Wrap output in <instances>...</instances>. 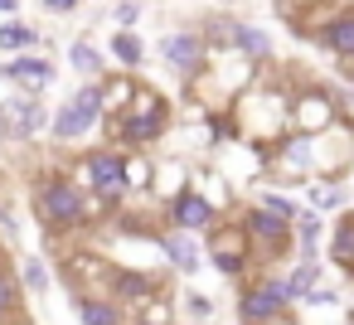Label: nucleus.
<instances>
[{
  "label": "nucleus",
  "mask_w": 354,
  "mask_h": 325,
  "mask_svg": "<svg viewBox=\"0 0 354 325\" xmlns=\"http://www.w3.org/2000/svg\"><path fill=\"white\" fill-rule=\"evenodd\" d=\"M112 291H117V301H151L160 291V281H151L141 272H112Z\"/></svg>",
  "instance_id": "13"
},
{
  "label": "nucleus",
  "mask_w": 354,
  "mask_h": 325,
  "mask_svg": "<svg viewBox=\"0 0 354 325\" xmlns=\"http://www.w3.org/2000/svg\"><path fill=\"white\" fill-rule=\"evenodd\" d=\"M35 209H39V219L49 228H78L93 214L83 189H78V180H68V175H44L35 185Z\"/></svg>",
  "instance_id": "1"
},
{
  "label": "nucleus",
  "mask_w": 354,
  "mask_h": 325,
  "mask_svg": "<svg viewBox=\"0 0 354 325\" xmlns=\"http://www.w3.org/2000/svg\"><path fill=\"white\" fill-rule=\"evenodd\" d=\"M136 325H170V315H165V306H156V310H146Z\"/></svg>",
  "instance_id": "28"
},
{
  "label": "nucleus",
  "mask_w": 354,
  "mask_h": 325,
  "mask_svg": "<svg viewBox=\"0 0 354 325\" xmlns=\"http://www.w3.org/2000/svg\"><path fill=\"white\" fill-rule=\"evenodd\" d=\"M39 127H49L44 107L35 98H15V102H0V131H10V136H35Z\"/></svg>",
  "instance_id": "6"
},
{
  "label": "nucleus",
  "mask_w": 354,
  "mask_h": 325,
  "mask_svg": "<svg viewBox=\"0 0 354 325\" xmlns=\"http://www.w3.org/2000/svg\"><path fill=\"white\" fill-rule=\"evenodd\" d=\"M10 78H20V83H54V64H44V59H15L10 68H6Z\"/></svg>",
  "instance_id": "17"
},
{
  "label": "nucleus",
  "mask_w": 354,
  "mask_h": 325,
  "mask_svg": "<svg viewBox=\"0 0 354 325\" xmlns=\"http://www.w3.org/2000/svg\"><path fill=\"white\" fill-rule=\"evenodd\" d=\"M10 306H15V281H10L6 262H0V310H10Z\"/></svg>",
  "instance_id": "25"
},
{
  "label": "nucleus",
  "mask_w": 354,
  "mask_h": 325,
  "mask_svg": "<svg viewBox=\"0 0 354 325\" xmlns=\"http://www.w3.org/2000/svg\"><path fill=\"white\" fill-rule=\"evenodd\" d=\"M107 131H112L117 141H127V146H146V141H156V136L165 131V102H160L156 93L136 88V98H131V112L112 117V122H107Z\"/></svg>",
  "instance_id": "2"
},
{
  "label": "nucleus",
  "mask_w": 354,
  "mask_h": 325,
  "mask_svg": "<svg viewBox=\"0 0 354 325\" xmlns=\"http://www.w3.org/2000/svg\"><path fill=\"white\" fill-rule=\"evenodd\" d=\"M160 54H165V64H170V68L194 73V68L204 64V39H199V35H170V39L160 44Z\"/></svg>",
  "instance_id": "8"
},
{
  "label": "nucleus",
  "mask_w": 354,
  "mask_h": 325,
  "mask_svg": "<svg viewBox=\"0 0 354 325\" xmlns=\"http://www.w3.org/2000/svg\"><path fill=\"white\" fill-rule=\"evenodd\" d=\"M286 301H291V296H286V281H257V286H248V291H243L238 315H243L248 325L281 320V306H286Z\"/></svg>",
  "instance_id": "4"
},
{
  "label": "nucleus",
  "mask_w": 354,
  "mask_h": 325,
  "mask_svg": "<svg viewBox=\"0 0 354 325\" xmlns=\"http://www.w3.org/2000/svg\"><path fill=\"white\" fill-rule=\"evenodd\" d=\"M78 6V0H44V10H54V15H68Z\"/></svg>",
  "instance_id": "29"
},
{
  "label": "nucleus",
  "mask_w": 354,
  "mask_h": 325,
  "mask_svg": "<svg viewBox=\"0 0 354 325\" xmlns=\"http://www.w3.org/2000/svg\"><path fill=\"white\" fill-rule=\"evenodd\" d=\"M160 248H165V257H170V262H175L180 272H194V267H199V248H194V233H185V228H180V233H165V238H160Z\"/></svg>",
  "instance_id": "12"
},
{
  "label": "nucleus",
  "mask_w": 354,
  "mask_h": 325,
  "mask_svg": "<svg viewBox=\"0 0 354 325\" xmlns=\"http://www.w3.org/2000/svg\"><path fill=\"white\" fill-rule=\"evenodd\" d=\"M136 20H141V6H131V0H127V6H117V25H122L127 35H131V25H136Z\"/></svg>",
  "instance_id": "26"
},
{
  "label": "nucleus",
  "mask_w": 354,
  "mask_h": 325,
  "mask_svg": "<svg viewBox=\"0 0 354 325\" xmlns=\"http://www.w3.org/2000/svg\"><path fill=\"white\" fill-rule=\"evenodd\" d=\"M170 214H175V223H180L185 233H194V228H209V223H214V204H209L204 194H194V189H185V194L170 204Z\"/></svg>",
  "instance_id": "9"
},
{
  "label": "nucleus",
  "mask_w": 354,
  "mask_h": 325,
  "mask_svg": "<svg viewBox=\"0 0 354 325\" xmlns=\"http://www.w3.org/2000/svg\"><path fill=\"white\" fill-rule=\"evenodd\" d=\"M248 238H252L267 257H281V252H286V223L272 219L267 209H252V214H248Z\"/></svg>",
  "instance_id": "7"
},
{
  "label": "nucleus",
  "mask_w": 354,
  "mask_h": 325,
  "mask_svg": "<svg viewBox=\"0 0 354 325\" xmlns=\"http://www.w3.org/2000/svg\"><path fill=\"white\" fill-rule=\"evenodd\" d=\"M25 286H30V291H44V286H49V272H44L39 257H25Z\"/></svg>",
  "instance_id": "24"
},
{
  "label": "nucleus",
  "mask_w": 354,
  "mask_h": 325,
  "mask_svg": "<svg viewBox=\"0 0 354 325\" xmlns=\"http://www.w3.org/2000/svg\"><path fill=\"white\" fill-rule=\"evenodd\" d=\"M73 310L83 325H127L122 320V306L107 301V296H73Z\"/></svg>",
  "instance_id": "10"
},
{
  "label": "nucleus",
  "mask_w": 354,
  "mask_h": 325,
  "mask_svg": "<svg viewBox=\"0 0 354 325\" xmlns=\"http://www.w3.org/2000/svg\"><path fill=\"white\" fill-rule=\"evenodd\" d=\"M325 122H330V102H325L320 93H310V98L301 102V112H296V127H306V131L315 136V131H325Z\"/></svg>",
  "instance_id": "16"
},
{
  "label": "nucleus",
  "mask_w": 354,
  "mask_h": 325,
  "mask_svg": "<svg viewBox=\"0 0 354 325\" xmlns=\"http://www.w3.org/2000/svg\"><path fill=\"white\" fill-rule=\"evenodd\" d=\"M310 199H315L320 209H335V204H339V194H335L330 185H320V189H310Z\"/></svg>",
  "instance_id": "27"
},
{
  "label": "nucleus",
  "mask_w": 354,
  "mask_h": 325,
  "mask_svg": "<svg viewBox=\"0 0 354 325\" xmlns=\"http://www.w3.org/2000/svg\"><path fill=\"white\" fill-rule=\"evenodd\" d=\"M112 49H117V59H122L127 68H136V64H141V39H136V35H127V30H122V35L112 39Z\"/></svg>",
  "instance_id": "21"
},
{
  "label": "nucleus",
  "mask_w": 354,
  "mask_h": 325,
  "mask_svg": "<svg viewBox=\"0 0 354 325\" xmlns=\"http://www.w3.org/2000/svg\"><path fill=\"white\" fill-rule=\"evenodd\" d=\"M97 117H102V88H78V98L59 107V117H54V136L78 141Z\"/></svg>",
  "instance_id": "3"
},
{
  "label": "nucleus",
  "mask_w": 354,
  "mask_h": 325,
  "mask_svg": "<svg viewBox=\"0 0 354 325\" xmlns=\"http://www.w3.org/2000/svg\"><path fill=\"white\" fill-rule=\"evenodd\" d=\"M35 44V30L25 25H0V49H30Z\"/></svg>",
  "instance_id": "22"
},
{
  "label": "nucleus",
  "mask_w": 354,
  "mask_h": 325,
  "mask_svg": "<svg viewBox=\"0 0 354 325\" xmlns=\"http://www.w3.org/2000/svg\"><path fill=\"white\" fill-rule=\"evenodd\" d=\"M189 310H194V315H209V310H214V306H209V301H204V296H189Z\"/></svg>",
  "instance_id": "30"
},
{
  "label": "nucleus",
  "mask_w": 354,
  "mask_h": 325,
  "mask_svg": "<svg viewBox=\"0 0 354 325\" xmlns=\"http://www.w3.org/2000/svg\"><path fill=\"white\" fill-rule=\"evenodd\" d=\"M320 44H325L330 54H339V59H354V10H349V15H339V20L320 35Z\"/></svg>",
  "instance_id": "14"
},
{
  "label": "nucleus",
  "mask_w": 354,
  "mask_h": 325,
  "mask_svg": "<svg viewBox=\"0 0 354 325\" xmlns=\"http://www.w3.org/2000/svg\"><path fill=\"white\" fill-rule=\"evenodd\" d=\"M228 44H238V49L252 54V59H267V54H272V39H267L262 30H252V25H228Z\"/></svg>",
  "instance_id": "15"
},
{
  "label": "nucleus",
  "mask_w": 354,
  "mask_h": 325,
  "mask_svg": "<svg viewBox=\"0 0 354 325\" xmlns=\"http://www.w3.org/2000/svg\"><path fill=\"white\" fill-rule=\"evenodd\" d=\"M214 262H218L223 277H243V272H248L243 238H238V233H218V238H214Z\"/></svg>",
  "instance_id": "11"
},
{
  "label": "nucleus",
  "mask_w": 354,
  "mask_h": 325,
  "mask_svg": "<svg viewBox=\"0 0 354 325\" xmlns=\"http://www.w3.org/2000/svg\"><path fill=\"white\" fill-rule=\"evenodd\" d=\"M330 252H335V262H339L344 272H354V219H344V223L335 228V243H330Z\"/></svg>",
  "instance_id": "18"
},
{
  "label": "nucleus",
  "mask_w": 354,
  "mask_h": 325,
  "mask_svg": "<svg viewBox=\"0 0 354 325\" xmlns=\"http://www.w3.org/2000/svg\"><path fill=\"white\" fill-rule=\"evenodd\" d=\"M68 64H73L78 73H88V78H97V73H102V54H97V49H88V44H73V49H68Z\"/></svg>",
  "instance_id": "19"
},
{
  "label": "nucleus",
  "mask_w": 354,
  "mask_h": 325,
  "mask_svg": "<svg viewBox=\"0 0 354 325\" xmlns=\"http://www.w3.org/2000/svg\"><path fill=\"white\" fill-rule=\"evenodd\" d=\"M262 209H267L272 219H281V223H291V219L301 214V209H296V204H291L286 194H267V199H262Z\"/></svg>",
  "instance_id": "23"
},
{
  "label": "nucleus",
  "mask_w": 354,
  "mask_h": 325,
  "mask_svg": "<svg viewBox=\"0 0 354 325\" xmlns=\"http://www.w3.org/2000/svg\"><path fill=\"white\" fill-rule=\"evenodd\" d=\"M15 6H20V0H0V10H6V15H10V10H15Z\"/></svg>",
  "instance_id": "31"
},
{
  "label": "nucleus",
  "mask_w": 354,
  "mask_h": 325,
  "mask_svg": "<svg viewBox=\"0 0 354 325\" xmlns=\"http://www.w3.org/2000/svg\"><path fill=\"white\" fill-rule=\"evenodd\" d=\"M315 277H320V272H315V262H301V267H296V277H286V296H291V301H296V296H310Z\"/></svg>",
  "instance_id": "20"
},
{
  "label": "nucleus",
  "mask_w": 354,
  "mask_h": 325,
  "mask_svg": "<svg viewBox=\"0 0 354 325\" xmlns=\"http://www.w3.org/2000/svg\"><path fill=\"white\" fill-rule=\"evenodd\" d=\"M83 165H88V185H93L107 204L127 194V160H122L117 151H93Z\"/></svg>",
  "instance_id": "5"
}]
</instances>
